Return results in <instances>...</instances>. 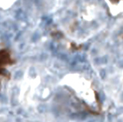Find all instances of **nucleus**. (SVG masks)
Segmentation results:
<instances>
[{"label": "nucleus", "mask_w": 123, "mask_h": 122, "mask_svg": "<svg viewBox=\"0 0 123 122\" xmlns=\"http://www.w3.org/2000/svg\"><path fill=\"white\" fill-rule=\"evenodd\" d=\"M17 0H0V7L2 9H8Z\"/></svg>", "instance_id": "obj_2"}, {"label": "nucleus", "mask_w": 123, "mask_h": 122, "mask_svg": "<svg viewBox=\"0 0 123 122\" xmlns=\"http://www.w3.org/2000/svg\"><path fill=\"white\" fill-rule=\"evenodd\" d=\"M68 12L72 16H68V21H67V30L68 33L78 28H82L81 36L86 38L85 35L84 24L93 23L97 25L102 16H101L102 10H100L98 4L95 2L89 3L88 2L82 1L79 3H75L68 8Z\"/></svg>", "instance_id": "obj_1"}]
</instances>
